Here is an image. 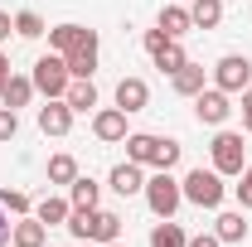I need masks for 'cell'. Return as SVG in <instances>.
I'll return each instance as SVG.
<instances>
[{
	"instance_id": "6da1fadb",
	"label": "cell",
	"mask_w": 252,
	"mask_h": 247,
	"mask_svg": "<svg viewBox=\"0 0 252 247\" xmlns=\"http://www.w3.org/2000/svg\"><path fill=\"white\" fill-rule=\"evenodd\" d=\"M122 146H126V160L151 165V170H175L180 165V151H185L175 136H151V131H131Z\"/></svg>"
},
{
	"instance_id": "7a4b0ae2",
	"label": "cell",
	"mask_w": 252,
	"mask_h": 247,
	"mask_svg": "<svg viewBox=\"0 0 252 247\" xmlns=\"http://www.w3.org/2000/svg\"><path fill=\"white\" fill-rule=\"evenodd\" d=\"M68 233L78 243H117L122 238V214H112V209H73Z\"/></svg>"
},
{
	"instance_id": "3957f363",
	"label": "cell",
	"mask_w": 252,
	"mask_h": 247,
	"mask_svg": "<svg viewBox=\"0 0 252 247\" xmlns=\"http://www.w3.org/2000/svg\"><path fill=\"white\" fill-rule=\"evenodd\" d=\"M180 189H185V204H194V209H219L223 194H228V189H223V175L214 165H209V170H204V165L189 170L185 180H180Z\"/></svg>"
},
{
	"instance_id": "277c9868",
	"label": "cell",
	"mask_w": 252,
	"mask_h": 247,
	"mask_svg": "<svg viewBox=\"0 0 252 247\" xmlns=\"http://www.w3.org/2000/svg\"><path fill=\"white\" fill-rule=\"evenodd\" d=\"M141 194H146V209H151L156 218H175V214H180V204H185V189H180V180H175L170 170H156V175L146 180Z\"/></svg>"
},
{
	"instance_id": "5b68a950",
	"label": "cell",
	"mask_w": 252,
	"mask_h": 247,
	"mask_svg": "<svg viewBox=\"0 0 252 247\" xmlns=\"http://www.w3.org/2000/svg\"><path fill=\"white\" fill-rule=\"evenodd\" d=\"M209 160H214V170H219L223 180L228 175H243V165H248V146H243V131H223L214 136V146H209Z\"/></svg>"
},
{
	"instance_id": "8992f818",
	"label": "cell",
	"mask_w": 252,
	"mask_h": 247,
	"mask_svg": "<svg viewBox=\"0 0 252 247\" xmlns=\"http://www.w3.org/2000/svg\"><path fill=\"white\" fill-rule=\"evenodd\" d=\"M34 93H44V97H63L68 93V83H73V73H68V59H63V54H54V49H49V54H44V59L34 63Z\"/></svg>"
},
{
	"instance_id": "52a82bcc",
	"label": "cell",
	"mask_w": 252,
	"mask_h": 247,
	"mask_svg": "<svg viewBox=\"0 0 252 247\" xmlns=\"http://www.w3.org/2000/svg\"><path fill=\"white\" fill-rule=\"evenodd\" d=\"M141 44H146V54L156 59V68H160V73H180V68L189 63L185 44H180V39H170L165 30H146V39H141Z\"/></svg>"
},
{
	"instance_id": "ba28073f",
	"label": "cell",
	"mask_w": 252,
	"mask_h": 247,
	"mask_svg": "<svg viewBox=\"0 0 252 247\" xmlns=\"http://www.w3.org/2000/svg\"><path fill=\"white\" fill-rule=\"evenodd\" d=\"M214 88H223L228 97H238L243 88H252V59L248 54H223L214 63Z\"/></svg>"
},
{
	"instance_id": "9c48e42d",
	"label": "cell",
	"mask_w": 252,
	"mask_h": 247,
	"mask_svg": "<svg viewBox=\"0 0 252 247\" xmlns=\"http://www.w3.org/2000/svg\"><path fill=\"white\" fill-rule=\"evenodd\" d=\"M233 112H238V107H233V97L223 93V88H204V93H194V117H199V126H223Z\"/></svg>"
},
{
	"instance_id": "30bf717a",
	"label": "cell",
	"mask_w": 252,
	"mask_h": 247,
	"mask_svg": "<svg viewBox=\"0 0 252 247\" xmlns=\"http://www.w3.org/2000/svg\"><path fill=\"white\" fill-rule=\"evenodd\" d=\"M93 136L107 141V146H122L126 136H131V131H126V112L122 107H97L93 112Z\"/></svg>"
},
{
	"instance_id": "8fae6325",
	"label": "cell",
	"mask_w": 252,
	"mask_h": 247,
	"mask_svg": "<svg viewBox=\"0 0 252 247\" xmlns=\"http://www.w3.org/2000/svg\"><path fill=\"white\" fill-rule=\"evenodd\" d=\"M73 117H78V112H73L63 97H49V102L39 107V131H44V136H68V131H73Z\"/></svg>"
},
{
	"instance_id": "7c38bea8",
	"label": "cell",
	"mask_w": 252,
	"mask_h": 247,
	"mask_svg": "<svg viewBox=\"0 0 252 247\" xmlns=\"http://www.w3.org/2000/svg\"><path fill=\"white\" fill-rule=\"evenodd\" d=\"M83 44H97V30H88V25H54L49 30V49L54 54H73V49H83Z\"/></svg>"
},
{
	"instance_id": "4fadbf2b",
	"label": "cell",
	"mask_w": 252,
	"mask_h": 247,
	"mask_svg": "<svg viewBox=\"0 0 252 247\" xmlns=\"http://www.w3.org/2000/svg\"><path fill=\"white\" fill-rule=\"evenodd\" d=\"M107 185L117 189L122 199H131V194H141L146 189V165H136V160H122L112 175H107Z\"/></svg>"
},
{
	"instance_id": "5bb4252c",
	"label": "cell",
	"mask_w": 252,
	"mask_h": 247,
	"mask_svg": "<svg viewBox=\"0 0 252 247\" xmlns=\"http://www.w3.org/2000/svg\"><path fill=\"white\" fill-rule=\"evenodd\" d=\"M117 107H122L126 117H131V112H146V107H151L146 78H122V83H117Z\"/></svg>"
},
{
	"instance_id": "9a60e30c",
	"label": "cell",
	"mask_w": 252,
	"mask_h": 247,
	"mask_svg": "<svg viewBox=\"0 0 252 247\" xmlns=\"http://www.w3.org/2000/svg\"><path fill=\"white\" fill-rule=\"evenodd\" d=\"M49 243V228L39 223L34 214H25V218H15V233H10V247H44Z\"/></svg>"
},
{
	"instance_id": "2e32d148",
	"label": "cell",
	"mask_w": 252,
	"mask_h": 247,
	"mask_svg": "<svg viewBox=\"0 0 252 247\" xmlns=\"http://www.w3.org/2000/svg\"><path fill=\"white\" fill-rule=\"evenodd\" d=\"M30 97H34V78H25V73H10L5 78V88H0V107H30Z\"/></svg>"
},
{
	"instance_id": "e0dca14e",
	"label": "cell",
	"mask_w": 252,
	"mask_h": 247,
	"mask_svg": "<svg viewBox=\"0 0 252 247\" xmlns=\"http://www.w3.org/2000/svg\"><path fill=\"white\" fill-rule=\"evenodd\" d=\"M214 233H219V243H248V209H238V214H219L214 223Z\"/></svg>"
},
{
	"instance_id": "ac0fdd59",
	"label": "cell",
	"mask_w": 252,
	"mask_h": 247,
	"mask_svg": "<svg viewBox=\"0 0 252 247\" xmlns=\"http://www.w3.org/2000/svg\"><path fill=\"white\" fill-rule=\"evenodd\" d=\"M156 30H165L170 39H185L189 30H194V20H189V5H165L160 10V25Z\"/></svg>"
},
{
	"instance_id": "d6986e66",
	"label": "cell",
	"mask_w": 252,
	"mask_h": 247,
	"mask_svg": "<svg viewBox=\"0 0 252 247\" xmlns=\"http://www.w3.org/2000/svg\"><path fill=\"white\" fill-rule=\"evenodd\" d=\"M63 102H68L73 112H93V107H97V83H93V78H73L68 93H63Z\"/></svg>"
},
{
	"instance_id": "ffe728a7",
	"label": "cell",
	"mask_w": 252,
	"mask_h": 247,
	"mask_svg": "<svg viewBox=\"0 0 252 247\" xmlns=\"http://www.w3.org/2000/svg\"><path fill=\"white\" fill-rule=\"evenodd\" d=\"M68 214H73V204H68V199H59V194H49V199H39V204H34V218H39L44 228L68 223Z\"/></svg>"
},
{
	"instance_id": "44dd1931",
	"label": "cell",
	"mask_w": 252,
	"mask_h": 247,
	"mask_svg": "<svg viewBox=\"0 0 252 247\" xmlns=\"http://www.w3.org/2000/svg\"><path fill=\"white\" fill-rule=\"evenodd\" d=\"M68 204H73V209H97V204H102V185L88 180V175H78V180L68 185Z\"/></svg>"
},
{
	"instance_id": "7402d4cb",
	"label": "cell",
	"mask_w": 252,
	"mask_h": 247,
	"mask_svg": "<svg viewBox=\"0 0 252 247\" xmlns=\"http://www.w3.org/2000/svg\"><path fill=\"white\" fill-rule=\"evenodd\" d=\"M189 20H194V30H219L223 25V0H189Z\"/></svg>"
},
{
	"instance_id": "603a6c76",
	"label": "cell",
	"mask_w": 252,
	"mask_h": 247,
	"mask_svg": "<svg viewBox=\"0 0 252 247\" xmlns=\"http://www.w3.org/2000/svg\"><path fill=\"white\" fill-rule=\"evenodd\" d=\"M170 88H175L180 97H194V93H204V68H199V63L189 59L185 68H180V73H170Z\"/></svg>"
},
{
	"instance_id": "cb8c5ba5",
	"label": "cell",
	"mask_w": 252,
	"mask_h": 247,
	"mask_svg": "<svg viewBox=\"0 0 252 247\" xmlns=\"http://www.w3.org/2000/svg\"><path fill=\"white\" fill-rule=\"evenodd\" d=\"M185 243H189V233L175 218H160L156 228H151V247H185Z\"/></svg>"
},
{
	"instance_id": "d4e9b609",
	"label": "cell",
	"mask_w": 252,
	"mask_h": 247,
	"mask_svg": "<svg viewBox=\"0 0 252 247\" xmlns=\"http://www.w3.org/2000/svg\"><path fill=\"white\" fill-rule=\"evenodd\" d=\"M73 180H78V160L68 151L49 155V185H73Z\"/></svg>"
},
{
	"instance_id": "484cf974",
	"label": "cell",
	"mask_w": 252,
	"mask_h": 247,
	"mask_svg": "<svg viewBox=\"0 0 252 247\" xmlns=\"http://www.w3.org/2000/svg\"><path fill=\"white\" fill-rule=\"evenodd\" d=\"M68 73H73V78H93L97 73V44L73 49V54H68Z\"/></svg>"
},
{
	"instance_id": "4316f807",
	"label": "cell",
	"mask_w": 252,
	"mask_h": 247,
	"mask_svg": "<svg viewBox=\"0 0 252 247\" xmlns=\"http://www.w3.org/2000/svg\"><path fill=\"white\" fill-rule=\"evenodd\" d=\"M15 34H20V39H39V34H49V25H44V15L20 10V15H15Z\"/></svg>"
},
{
	"instance_id": "83f0119b",
	"label": "cell",
	"mask_w": 252,
	"mask_h": 247,
	"mask_svg": "<svg viewBox=\"0 0 252 247\" xmlns=\"http://www.w3.org/2000/svg\"><path fill=\"white\" fill-rule=\"evenodd\" d=\"M0 204H5V214H10V218L34 214V204H30V194H25V189H0Z\"/></svg>"
},
{
	"instance_id": "f1b7e54d",
	"label": "cell",
	"mask_w": 252,
	"mask_h": 247,
	"mask_svg": "<svg viewBox=\"0 0 252 247\" xmlns=\"http://www.w3.org/2000/svg\"><path fill=\"white\" fill-rule=\"evenodd\" d=\"M15 131H20V112L15 107H0V146L15 141Z\"/></svg>"
},
{
	"instance_id": "f546056e",
	"label": "cell",
	"mask_w": 252,
	"mask_h": 247,
	"mask_svg": "<svg viewBox=\"0 0 252 247\" xmlns=\"http://www.w3.org/2000/svg\"><path fill=\"white\" fill-rule=\"evenodd\" d=\"M233 189H238V204H243V209H252V160L243 165V175H238V185H233Z\"/></svg>"
},
{
	"instance_id": "4dcf8cb0",
	"label": "cell",
	"mask_w": 252,
	"mask_h": 247,
	"mask_svg": "<svg viewBox=\"0 0 252 247\" xmlns=\"http://www.w3.org/2000/svg\"><path fill=\"white\" fill-rule=\"evenodd\" d=\"M238 97H243V107H238V112H243V131L252 136V88H243Z\"/></svg>"
},
{
	"instance_id": "1f68e13d",
	"label": "cell",
	"mask_w": 252,
	"mask_h": 247,
	"mask_svg": "<svg viewBox=\"0 0 252 247\" xmlns=\"http://www.w3.org/2000/svg\"><path fill=\"white\" fill-rule=\"evenodd\" d=\"M185 247H223V243H219V233H194Z\"/></svg>"
},
{
	"instance_id": "d6a6232c",
	"label": "cell",
	"mask_w": 252,
	"mask_h": 247,
	"mask_svg": "<svg viewBox=\"0 0 252 247\" xmlns=\"http://www.w3.org/2000/svg\"><path fill=\"white\" fill-rule=\"evenodd\" d=\"M10 233H15V223H10V214H5V204H0V247L10 243Z\"/></svg>"
},
{
	"instance_id": "836d02e7",
	"label": "cell",
	"mask_w": 252,
	"mask_h": 247,
	"mask_svg": "<svg viewBox=\"0 0 252 247\" xmlns=\"http://www.w3.org/2000/svg\"><path fill=\"white\" fill-rule=\"evenodd\" d=\"M10 30H15V15H5V10H0V44L10 39Z\"/></svg>"
},
{
	"instance_id": "e575fe53",
	"label": "cell",
	"mask_w": 252,
	"mask_h": 247,
	"mask_svg": "<svg viewBox=\"0 0 252 247\" xmlns=\"http://www.w3.org/2000/svg\"><path fill=\"white\" fill-rule=\"evenodd\" d=\"M10 73H15V68H10V59H5V54H0V88H5V78H10Z\"/></svg>"
},
{
	"instance_id": "d590c367",
	"label": "cell",
	"mask_w": 252,
	"mask_h": 247,
	"mask_svg": "<svg viewBox=\"0 0 252 247\" xmlns=\"http://www.w3.org/2000/svg\"><path fill=\"white\" fill-rule=\"evenodd\" d=\"M97 247H122V238H117V243H97Z\"/></svg>"
}]
</instances>
